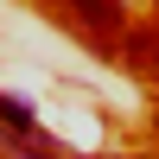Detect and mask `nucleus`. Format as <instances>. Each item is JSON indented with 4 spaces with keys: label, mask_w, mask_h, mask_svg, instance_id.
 Here are the masks:
<instances>
[{
    "label": "nucleus",
    "mask_w": 159,
    "mask_h": 159,
    "mask_svg": "<svg viewBox=\"0 0 159 159\" xmlns=\"http://www.w3.org/2000/svg\"><path fill=\"white\" fill-rule=\"evenodd\" d=\"M70 19L83 25L102 51H115V38H127V7L121 0H70Z\"/></svg>",
    "instance_id": "1"
},
{
    "label": "nucleus",
    "mask_w": 159,
    "mask_h": 159,
    "mask_svg": "<svg viewBox=\"0 0 159 159\" xmlns=\"http://www.w3.org/2000/svg\"><path fill=\"white\" fill-rule=\"evenodd\" d=\"M121 57L134 64L140 76H153V83H159V25H127V45H121Z\"/></svg>",
    "instance_id": "2"
}]
</instances>
